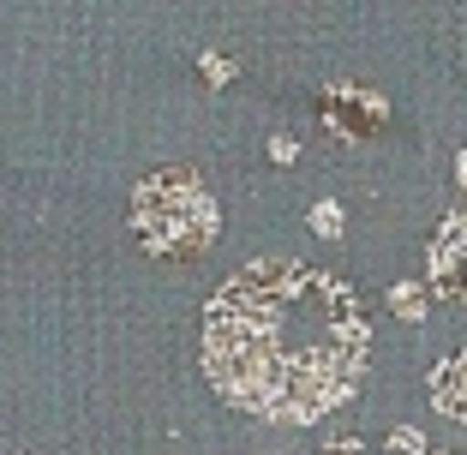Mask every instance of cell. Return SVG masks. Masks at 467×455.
Here are the masks:
<instances>
[{
	"mask_svg": "<svg viewBox=\"0 0 467 455\" xmlns=\"http://www.w3.org/2000/svg\"><path fill=\"white\" fill-rule=\"evenodd\" d=\"M431 408L455 426H467V354H450L438 359V372H431Z\"/></svg>",
	"mask_w": 467,
	"mask_h": 455,
	"instance_id": "obj_4",
	"label": "cell"
},
{
	"mask_svg": "<svg viewBox=\"0 0 467 455\" xmlns=\"http://www.w3.org/2000/svg\"><path fill=\"white\" fill-rule=\"evenodd\" d=\"M324 455H359V438H348V431H336V438L324 443Z\"/></svg>",
	"mask_w": 467,
	"mask_h": 455,
	"instance_id": "obj_8",
	"label": "cell"
},
{
	"mask_svg": "<svg viewBox=\"0 0 467 455\" xmlns=\"http://www.w3.org/2000/svg\"><path fill=\"white\" fill-rule=\"evenodd\" d=\"M204 72H210L216 84H228V78H234V60H216V55H204Z\"/></svg>",
	"mask_w": 467,
	"mask_h": 455,
	"instance_id": "obj_9",
	"label": "cell"
},
{
	"mask_svg": "<svg viewBox=\"0 0 467 455\" xmlns=\"http://www.w3.org/2000/svg\"><path fill=\"white\" fill-rule=\"evenodd\" d=\"M371 359L366 305L330 270L294 258L246 264L204 305V372L234 408L306 426L342 408Z\"/></svg>",
	"mask_w": 467,
	"mask_h": 455,
	"instance_id": "obj_1",
	"label": "cell"
},
{
	"mask_svg": "<svg viewBox=\"0 0 467 455\" xmlns=\"http://www.w3.org/2000/svg\"><path fill=\"white\" fill-rule=\"evenodd\" d=\"M389 305H396L408 324H420V317H426V294H420V288H389Z\"/></svg>",
	"mask_w": 467,
	"mask_h": 455,
	"instance_id": "obj_5",
	"label": "cell"
},
{
	"mask_svg": "<svg viewBox=\"0 0 467 455\" xmlns=\"http://www.w3.org/2000/svg\"><path fill=\"white\" fill-rule=\"evenodd\" d=\"M132 228H138V240H144L156 258H198V252L216 246L222 216H216V204H210V192L198 186V174L162 168V174L138 180Z\"/></svg>",
	"mask_w": 467,
	"mask_h": 455,
	"instance_id": "obj_2",
	"label": "cell"
},
{
	"mask_svg": "<svg viewBox=\"0 0 467 455\" xmlns=\"http://www.w3.org/2000/svg\"><path fill=\"white\" fill-rule=\"evenodd\" d=\"M312 228H317L324 240H336V234H342V204H330V198H324V204L312 210Z\"/></svg>",
	"mask_w": 467,
	"mask_h": 455,
	"instance_id": "obj_6",
	"label": "cell"
},
{
	"mask_svg": "<svg viewBox=\"0 0 467 455\" xmlns=\"http://www.w3.org/2000/svg\"><path fill=\"white\" fill-rule=\"evenodd\" d=\"M455 180H462V186H467V150L455 156Z\"/></svg>",
	"mask_w": 467,
	"mask_h": 455,
	"instance_id": "obj_10",
	"label": "cell"
},
{
	"mask_svg": "<svg viewBox=\"0 0 467 455\" xmlns=\"http://www.w3.org/2000/svg\"><path fill=\"white\" fill-rule=\"evenodd\" d=\"M389 455H426V438H420L413 426H396L389 431Z\"/></svg>",
	"mask_w": 467,
	"mask_h": 455,
	"instance_id": "obj_7",
	"label": "cell"
},
{
	"mask_svg": "<svg viewBox=\"0 0 467 455\" xmlns=\"http://www.w3.org/2000/svg\"><path fill=\"white\" fill-rule=\"evenodd\" d=\"M431 288H438V300L467 305V216H450L431 240Z\"/></svg>",
	"mask_w": 467,
	"mask_h": 455,
	"instance_id": "obj_3",
	"label": "cell"
}]
</instances>
